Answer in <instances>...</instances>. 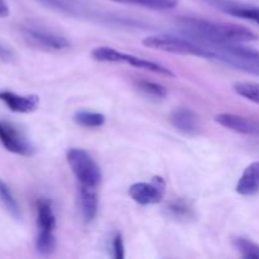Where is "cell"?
<instances>
[{"mask_svg": "<svg viewBox=\"0 0 259 259\" xmlns=\"http://www.w3.org/2000/svg\"><path fill=\"white\" fill-rule=\"evenodd\" d=\"M181 30L186 37L206 45L219 43H249L258 35L249 28L232 23H220L202 18H184L180 20Z\"/></svg>", "mask_w": 259, "mask_h": 259, "instance_id": "1", "label": "cell"}, {"mask_svg": "<svg viewBox=\"0 0 259 259\" xmlns=\"http://www.w3.org/2000/svg\"><path fill=\"white\" fill-rule=\"evenodd\" d=\"M202 45L206 46L209 50V60L218 61L239 71L259 76L258 50L245 47L244 43H219V45L202 43Z\"/></svg>", "mask_w": 259, "mask_h": 259, "instance_id": "2", "label": "cell"}, {"mask_svg": "<svg viewBox=\"0 0 259 259\" xmlns=\"http://www.w3.org/2000/svg\"><path fill=\"white\" fill-rule=\"evenodd\" d=\"M143 45L146 47L156 51H162L175 55L195 56V57L209 60L210 52L206 46L190 37H179V35H149L144 38Z\"/></svg>", "mask_w": 259, "mask_h": 259, "instance_id": "3", "label": "cell"}, {"mask_svg": "<svg viewBox=\"0 0 259 259\" xmlns=\"http://www.w3.org/2000/svg\"><path fill=\"white\" fill-rule=\"evenodd\" d=\"M67 162L75 175L78 186L98 189L103 180V174L95 159L82 148H71L67 152Z\"/></svg>", "mask_w": 259, "mask_h": 259, "instance_id": "4", "label": "cell"}, {"mask_svg": "<svg viewBox=\"0 0 259 259\" xmlns=\"http://www.w3.org/2000/svg\"><path fill=\"white\" fill-rule=\"evenodd\" d=\"M91 57L99 62H110V63H125V65L132 66V67L139 68V70L148 71V72L158 73L162 76H168V77H175V72L169 70L168 67L159 63L153 62V61L144 60V58L137 57L134 55H129V53L120 52V51L115 50L111 47H96L95 50L91 52Z\"/></svg>", "mask_w": 259, "mask_h": 259, "instance_id": "5", "label": "cell"}, {"mask_svg": "<svg viewBox=\"0 0 259 259\" xmlns=\"http://www.w3.org/2000/svg\"><path fill=\"white\" fill-rule=\"evenodd\" d=\"M22 33L28 42L42 50L58 52L70 47V42L65 35L35 23H28L23 25Z\"/></svg>", "mask_w": 259, "mask_h": 259, "instance_id": "6", "label": "cell"}, {"mask_svg": "<svg viewBox=\"0 0 259 259\" xmlns=\"http://www.w3.org/2000/svg\"><path fill=\"white\" fill-rule=\"evenodd\" d=\"M0 143L10 153L29 157L34 153V147L18 128L8 121L0 120Z\"/></svg>", "mask_w": 259, "mask_h": 259, "instance_id": "7", "label": "cell"}, {"mask_svg": "<svg viewBox=\"0 0 259 259\" xmlns=\"http://www.w3.org/2000/svg\"><path fill=\"white\" fill-rule=\"evenodd\" d=\"M164 181L156 177L152 182H136L129 187V195L139 205H154L162 201L164 195Z\"/></svg>", "mask_w": 259, "mask_h": 259, "instance_id": "8", "label": "cell"}, {"mask_svg": "<svg viewBox=\"0 0 259 259\" xmlns=\"http://www.w3.org/2000/svg\"><path fill=\"white\" fill-rule=\"evenodd\" d=\"M215 121L219 125L235 132V133L244 134V136L259 137V121L247 118V116L238 115V114L223 113L215 116Z\"/></svg>", "mask_w": 259, "mask_h": 259, "instance_id": "9", "label": "cell"}, {"mask_svg": "<svg viewBox=\"0 0 259 259\" xmlns=\"http://www.w3.org/2000/svg\"><path fill=\"white\" fill-rule=\"evenodd\" d=\"M0 101L10 111L20 114L33 113L39 106V98L37 95H19L9 90L0 91Z\"/></svg>", "mask_w": 259, "mask_h": 259, "instance_id": "10", "label": "cell"}, {"mask_svg": "<svg viewBox=\"0 0 259 259\" xmlns=\"http://www.w3.org/2000/svg\"><path fill=\"white\" fill-rule=\"evenodd\" d=\"M172 125L185 134H196L200 131L197 115L187 108H177L171 114Z\"/></svg>", "mask_w": 259, "mask_h": 259, "instance_id": "11", "label": "cell"}, {"mask_svg": "<svg viewBox=\"0 0 259 259\" xmlns=\"http://www.w3.org/2000/svg\"><path fill=\"white\" fill-rule=\"evenodd\" d=\"M78 201L83 222L91 223L95 219L99 209L98 189L78 186Z\"/></svg>", "mask_w": 259, "mask_h": 259, "instance_id": "12", "label": "cell"}, {"mask_svg": "<svg viewBox=\"0 0 259 259\" xmlns=\"http://www.w3.org/2000/svg\"><path fill=\"white\" fill-rule=\"evenodd\" d=\"M237 192L242 196H253L259 192V161L250 163L238 181Z\"/></svg>", "mask_w": 259, "mask_h": 259, "instance_id": "13", "label": "cell"}, {"mask_svg": "<svg viewBox=\"0 0 259 259\" xmlns=\"http://www.w3.org/2000/svg\"><path fill=\"white\" fill-rule=\"evenodd\" d=\"M37 225L38 230L56 229V217L53 212L52 204L48 200H39L37 202Z\"/></svg>", "mask_w": 259, "mask_h": 259, "instance_id": "14", "label": "cell"}, {"mask_svg": "<svg viewBox=\"0 0 259 259\" xmlns=\"http://www.w3.org/2000/svg\"><path fill=\"white\" fill-rule=\"evenodd\" d=\"M0 201H2L5 210H7L14 219H22V211H20L19 204H18V201L15 200L12 190L9 189V186H8L3 180H0Z\"/></svg>", "mask_w": 259, "mask_h": 259, "instance_id": "15", "label": "cell"}, {"mask_svg": "<svg viewBox=\"0 0 259 259\" xmlns=\"http://www.w3.org/2000/svg\"><path fill=\"white\" fill-rule=\"evenodd\" d=\"M76 124L85 128H100L105 124V115L96 111L80 110L73 115Z\"/></svg>", "mask_w": 259, "mask_h": 259, "instance_id": "16", "label": "cell"}, {"mask_svg": "<svg viewBox=\"0 0 259 259\" xmlns=\"http://www.w3.org/2000/svg\"><path fill=\"white\" fill-rule=\"evenodd\" d=\"M56 237L53 230H38L35 248L42 255H51L56 250Z\"/></svg>", "mask_w": 259, "mask_h": 259, "instance_id": "17", "label": "cell"}, {"mask_svg": "<svg viewBox=\"0 0 259 259\" xmlns=\"http://www.w3.org/2000/svg\"><path fill=\"white\" fill-rule=\"evenodd\" d=\"M121 4L138 5V7L148 8L153 10H169L174 9L179 4V0H111Z\"/></svg>", "mask_w": 259, "mask_h": 259, "instance_id": "18", "label": "cell"}, {"mask_svg": "<svg viewBox=\"0 0 259 259\" xmlns=\"http://www.w3.org/2000/svg\"><path fill=\"white\" fill-rule=\"evenodd\" d=\"M233 89L238 95L259 105V83L249 82V81H239V82L234 83Z\"/></svg>", "mask_w": 259, "mask_h": 259, "instance_id": "19", "label": "cell"}, {"mask_svg": "<svg viewBox=\"0 0 259 259\" xmlns=\"http://www.w3.org/2000/svg\"><path fill=\"white\" fill-rule=\"evenodd\" d=\"M232 17L240 18V19L250 20V22L255 23L259 25V7H254V5H248L244 3H238L235 5L234 9L230 13Z\"/></svg>", "mask_w": 259, "mask_h": 259, "instance_id": "20", "label": "cell"}, {"mask_svg": "<svg viewBox=\"0 0 259 259\" xmlns=\"http://www.w3.org/2000/svg\"><path fill=\"white\" fill-rule=\"evenodd\" d=\"M234 247L243 258L259 259V244L247 238H235Z\"/></svg>", "mask_w": 259, "mask_h": 259, "instance_id": "21", "label": "cell"}, {"mask_svg": "<svg viewBox=\"0 0 259 259\" xmlns=\"http://www.w3.org/2000/svg\"><path fill=\"white\" fill-rule=\"evenodd\" d=\"M137 89L141 90L144 95L153 99H164L167 96V90L164 86L154 82V81L141 80L137 82Z\"/></svg>", "mask_w": 259, "mask_h": 259, "instance_id": "22", "label": "cell"}, {"mask_svg": "<svg viewBox=\"0 0 259 259\" xmlns=\"http://www.w3.org/2000/svg\"><path fill=\"white\" fill-rule=\"evenodd\" d=\"M38 2L43 3L47 7L53 8V9H57L60 12H65L67 14H73L78 15L82 14V7L78 4H76L73 0H38Z\"/></svg>", "mask_w": 259, "mask_h": 259, "instance_id": "23", "label": "cell"}, {"mask_svg": "<svg viewBox=\"0 0 259 259\" xmlns=\"http://www.w3.org/2000/svg\"><path fill=\"white\" fill-rule=\"evenodd\" d=\"M169 211L174 214V217L179 218V219L180 218H182V219L184 218H190V215H191V210H190V207L184 201L174 202L169 206Z\"/></svg>", "mask_w": 259, "mask_h": 259, "instance_id": "24", "label": "cell"}, {"mask_svg": "<svg viewBox=\"0 0 259 259\" xmlns=\"http://www.w3.org/2000/svg\"><path fill=\"white\" fill-rule=\"evenodd\" d=\"M111 245H113V257L115 259H123L124 258V242L120 234H115Z\"/></svg>", "mask_w": 259, "mask_h": 259, "instance_id": "25", "label": "cell"}, {"mask_svg": "<svg viewBox=\"0 0 259 259\" xmlns=\"http://www.w3.org/2000/svg\"><path fill=\"white\" fill-rule=\"evenodd\" d=\"M13 57H14V55H13L12 50L8 48L5 45H3V43H0V60L10 61Z\"/></svg>", "mask_w": 259, "mask_h": 259, "instance_id": "26", "label": "cell"}, {"mask_svg": "<svg viewBox=\"0 0 259 259\" xmlns=\"http://www.w3.org/2000/svg\"><path fill=\"white\" fill-rule=\"evenodd\" d=\"M10 14L9 5L5 0H0V18H7Z\"/></svg>", "mask_w": 259, "mask_h": 259, "instance_id": "27", "label": "cell"}]
</instances>
